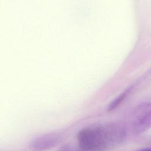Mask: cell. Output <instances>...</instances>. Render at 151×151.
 I'll return each mask as SVG.
<instances>
[{
	"label": "cell",
	"mask_w": 151,
	"mask_h": 151,
	"mask_svg": "<svg viewBox=\"0 0 151 151\" xmlns=\"http://www.w3.org/2000/svg\"><path fill=\"white\" fill-rule=\"evenodd\" d=\"M126 136L127 129L123 124L97 123L78 132L77 145L83 151H106L120 145Z\"/></svg>",
	"instance_id": "obj_1"
},
{
	"label": "cell",
	"mask_w": 151,
	"mask_h": 151,
	"mask_svg": "<svg viewBox=\"0 0 151 151\" xmlns=\"http://www.w3.org/2000/svg\"><path fill=\"white\" fill-rule=\"evenodd\" d=\"M131 90H132L131 88H129L126 89L122 94H120L117 97H116L114 100H113L108 106L107 108V110L108 111H111L116 109L117 107H119L121 104V103L125 100V99L127 97V96L131 91Z\"/></svg>",
	"instance_id": "obj_4"
},
{
	"label": "cell",
	"mask_w": 151,
	"mask_h": 151,
	"mask_svg": "<svg viewBox=\"0 0 151 151\" xmlns=\"http://www.w3.org/2000/svg\"><path fill=\"white\" fill-rule=\"evenodd\" d=\"M61 140V136L57 133H48L32 139L28 144L32 151H46L56 146Z\"/></svg>",
	"instance_id": "obj_3"
},
{
	"label": "cell",
	"mask_w": 151,
	"mask_h": 151,
	"mask_svg": "<svg viewBox=\"0 0 151 151\" xmlns=\"http://www.w3.org/2000/svg\"><path fill=\"white\" fill-rule=\"evenodd\" d=\"M57 151H83L78 145H74L73 144H65L61 146Z\"/></svg>",
	"instance_id": "obj_5"
},
{
	"label": "cell",
	"mask_w": 151,
	"mask_h": 151,
	"mask_svg": "<svg viewBox=\"0 0 151 151\" xmlns=\"http://www.w3.org/2000/svg\"><path fill=\"white\" fill-rule=\"evenodd\" d=\"M136 151H151V148H143L138 149Z\"/></svg>",
	"instance_id": "obj_6"
},
{
	"label": "cell",
	"mask_w": 151,
	"mask_h": 151,
	"mask_svg": "<svg viewBox=\"0 0 151 151\" xmlns=\"http://www.w3.org/2000/svg\"><path fill=\"white\" fill-rule=\"evenodd\" d=\"M130 126L135 134L151 128V103H142L133 109L130 116Z\"/></svg>",
	"instance_id": "obj_2"
}]
</instances>
